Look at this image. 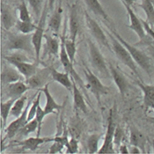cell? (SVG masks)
Segmentation results:
<instances>
[{
    "mask_svg": "<svg viewBox=\"0 0 154 154\" xmlns=\"http://www.w3.org/2000/svg\"><path fill=\"white\" fill-rule=\"evenodd\" d=\"M107 36L109 37L110 44L112 45V51L116 54V57L139 78L140 75H139V73L137 71V63L135 62V60L133 59V57H131V55L130 54V52L128 51V49L122 44V42L110 31H107Z\"/></svg>",
    "mask_w": 154,
    "mask_h": 154,
    "instance_id": "cell-1",
    "label": "cell"
},
{
    "mask_svg": "<svg viewBox=\"0 0 154 154\" xmlns=\"http://www.w3.org/2000/svg\"><path fill=\"white\" fill-rule=\"evenodd\" d=\"M5 48L8 51H25L30 55H35V51L32 41V35H10L7 37Z\"/></svg>",
    "mask_w": 154,
    "mask_h": 154,
    "instance_id": "cell-2",
    "label": "cell"
},
{
    "mask_svg": "<svg viewBox=\"0 0 154 154\" xmlns=\"http://www.w3.org/2000/svg\"><path fill=\"white\" fill-rule=\"evenodd\" d=\"M110 32L116 36L119 41L122 42V44L128 49V51L130 52L131 57H133V59L135 60V62L137 63V65L140 66V68H142L144 71H146L149 75H150V71H151V63H150V59L149 57L142 52L141 50H139L138 48L130 44L128 42H126L122 36L119 35L118 33L114 30L113 28H110Z\"/></svg>",
    "mask_w": 154,
    "mask_h": 154,
    "instance_id": "cell-3",
    "label": "cell"
},
{
    "mask_svg": "<svg viewBox=\"0 0 154 154\" xmlns=\"http://www.w3.org/2000/svg\"><path fill=\"white\" fill-rule=\"evenodd\" d=\"M48 8V1L45 3L43 11L42 13V16L37 24V28L35 31L32 34V41H33V45L35 48V60L36 63H40V57H41V49L42 45V40L44 39V31H45V24H46V19H47Z\"/></svg>",
    "mask_w": 154,
    "mask_h": 154,
    "instance_id": "cell-4",
    "label": "cell"
},
{
    "mask_svg": "<svg viewBox=\"0 0 154 154\" xmlns=\"http://www.w3.org/2000/svg\"><path fill=\"white\" fill-rule=\"evenodd\" d=\"M88 48H89V55L90 59L93 66L97 71L100 73V75L104 78H109L111 76V73L109 71V68L107 67V63L104 59L103 55L100 51L99 48L95 45V43L90 39L87 40Z\"/></svg>",
    "mask_w": 154,
    "mask_h": 154,
    "instance_id": "cell-5",
    "label": "cell"
},
{
    "mask_svg": "<svg viewBox=\"0 0 154 154\" xmlns=\"http://www.w3.org/2000/svg\"><path fill=\"white\" fill-rule=\"evenodd\" d=\"M84 73L85 76V79L87 82V86L90 92L94 94L97 102L100 104V99L103 95L108 94L109 87L103 85L102 82L99 79V78L94 75L88 68L84 70Z\"/></svg>",
    "mask_w": 154,
    "mask_h": 154,
    "instance_id": "cell-6",
    "label": "cell"
},
{
    "mask_svg": "<svg viewBox=\"0 0 154 154\" xmlns=\"http://www.w3.org/2000/svg\"><path fill=\"white\" fill-rule=\"evenodd\" d=\"M116 128V124L115 117H114V110L110 109L109 115L107 117V131H106V135H105V139H104L103 144L98 151V153H116V152L114 150V135H115Z\"/></svg>",
    "mask_w": 154,
    "mask_h": 154,
    "instance_id": "cell-7",
    "label": "cell"
},
{
    "mask_svg": "<svg viewBox=\"0 0 154 154\" xmlns=\"http://www.w3.org/2000/svg\"><path fill=\"white\" fill-rule=\"evenodd\" d=\"M85 23L86 26L91 33V35L94 36L95 40L103 47L107 48L108 50L112 51V48H111V44L109 40L107 39V35L104 34L103 29L100 27V26L96 22V20H94L87 12H85Z\"/></svg>",
    "mask_w": 154,
    "mask_h": 154,
    "instance_id": "cell-8",
    "label": "cell"
},
{
    "mask_svg": "<svg viewBox=\"0 0 154 154\" xmlns=\"http://www.w3.org/2000/svg\"><path fill=\"white\" fill-rule=\"evenodd\" d=\"M59 58L61 63L63 64V67L64 69V71H67L68 73H70L71 77L76 81V83H78L81 87L84 88V83L82 79H80L79 75L78 74V72L75 71L74 66H73V63L71 62L66 50L64 48V43H63V36L61 39V47H60V53H59Z\"/></svg>",
    "mask_w": 154,
    "mask_h": 154,
    "instance_id": "cell-9",
    "label": "cell"
},
{
    "mask_svg": "<svg viewBox=\"0 0 154 154\" xmlns=\"http://www.w3.org/2000/svg\"><path fill=\"white\" fill-rule=\"evenodd\" d=\"M30 105H31V102L28 101L26 103V107L23 111V113L21 114V116L17 117L14 121H12L7 127L5 128V133L6 134V137L5 138H12L27 123V114H28V109H29Z\"/></svg>",
    "mask_w": 154,
    "mask_h": 154,
    "instance_id": "cell-10",
    "label": "cell"
},
{
    "mask_svg": "<svg viewBox=\"0 0 154 154\" xmlns=\"http://www.w3.org/2000/svg\"><path fill=\"white\" fill-rule=\"evenodd\" d=\"M122 3L123 5V6L125 7L126 11L128 12L129 15V19H130V25L129 27L131 28V30H133L140 40H143L146 36V32L144 30L142 20H140L136 13L134 12V11L132 10L131 5H129L128 4H126L123 0H122Z\"/></svg>",
    "mask_w": 154,
    "mask_h": 154,
    "instance_id": "cell-11",
    "label": "cell"
},
{
    "mask_svg": "<svg viewBox=\"0 0 154 154\" xmlns=\"http://www.w3.org/2000/svg\"><path fill=\"white\" fill-rule=\"evenodd\" d=\"M51 69L52 68H44V69H38L35 73L30 77L29 79H26L25 83L30 89H37L42 88L48 82V78L51 75Z\"/></svg>",
    "mask_w": 154,
    "mask_h": 154,
    "instance_id": "cell-12",
    "label": "cell"
},
{
    "mask_svg": "<svg viewBox=\"0 0 154 154\" xmlns=\"http://www.w3.org/2000/svg\"><path fill=\"white\" fill-rule=\"evenodd\" d=\"M12 65V64H11ZM5 65L1 71V84L3 85H7L9 84L14 83L22 80L24 77L15 66Z\"/></svg>",
    "mask_w": 154,
    "mask_h": 154,
    "instance_id": "cell-13",
    "label": "cell"
},
{
    "mask_svg": "<svg viewBox=\"0 0 154 154\" xmlns=\"http://www.w3.org/2000/svg\"><path fill=\"white\" fill-rule=\"evenodd\" d=\"M109 71L111 73V77H112L114 82L116 85L122 97L124 98L125 94L128 92V89H129V84L127 81V79L118 69L114 67L112 64L109 66Z\"/></svg>",
    "mask_w": 154,
    "mask_h": 154,
    "instance_id": "cell-14",
    "label": "cell"
},
{
    "mask_svg": "<svg viewBox=\"0 0 154 154\" xmlns=\"http://www.w3.org/2000/svg\"><path fill=\"white\" fill-rule=\"evenodd\" d=\"M47 142H54V137H41L36 136L35 137H29L22 141H17L15 144L21 146L26 150L35 152L41 145Z\"/></svg>",
    "mask_w": 154,
    "mask_h": 154,
    "instance_id": "cell-15",
    "label": "cell"
},
{
    "mask_svg": "<svg viewBox=\"0 0 154 154\" xmlns=\"http://www.w3.org/2000/svg\"><path fill=\"white\" fill-rule=\"evenodd\" d=\"M48 85H49V83L46 84L42 88H41V91L43 93V94L45 96V99H46L45 106L43 107L46 116H48V115H50V114L55 113V112H58V111H60L62 109V106L59 105L55 100V99L53 98V96L50 94L49 88H48Z\"/></svg>",
    "mask_w": 154,
    "mask_h": 154,
    "instance_id": "cell-16",
    "label": "cell"
},
{
    "mask_svg": "<svg viewBox=\"0 0 154 154\" xmlns=\"http://www.w3.org/2000/svg\"><path fill=\"white\" fill-rule=\"evenodd\" d=\"M28 89H30V88L27 86L26 84L24 83L22 80L5 85V93L9 99L17 100L18 98L25 94V93Z\"/></svg>",
    "mask_w": 154,
    "mask_h": 154,
    "instance_id": "cell-17",
    "label": "cell"
},
{
    "mask_svg": "<svg viewBox=\"0 0 154 154\" xmlns=\"http://www.w3.org/2000/svg\"><path fill=\"white\" fill-rule=\"evenodd\" d=\"M137 85L142 90L143 94V107L145 110L154 107V85H146L141 81H137Z\"/></svg>",
    "mask_w": 154,
    "mask_h": 154,
    "instance_id": "cell-18",
    "label": "cell"
},
{
    "mask_svg": "<svg viewBox=\"0 0 154 154\" xmlns=\"http://www.w3.org/2000/svg\"><path fill=\"white\" fill-rule=\"evenodd\" d=\"M72 79V78H71ZM72 95H73V105L76 110H80L85 114L87 113V106L83 94H81V91L79 89L76 81L72 79Z\"/></svg>",
    "mask_w": 154,
    "mask_h": 154,
    "instance_id": "cell-19",
    "label": "cell"
},
{
    "mask_svg": "<svg viewBox=\"0 0 154 154\" xmlns=\"http://www.w3.org/2000/svg\"><path fill=\"white\" fill-rule=\"evenodd\" d=\"M130 142L131 145L138 147L142 151V153H145L146 137L141 131L134 126H131L130 129Z\"/></svg>",
    "mask_w": 154,
    "mask_h": 154,
    "instance_id": "cell-20",
    "label": "cell"
},
{
    "mask_svg": "<svg viewBox=\"0 0 154 154\" xmlns=\"http://www.w3.org/2000/svg\"><path fill=\"white\" fill-rule=\"evenodd\" d=\"M51 78L54 81L57 82L61 85H63L64 88H66L69 91H72V79H71L70 73L67 71L65 72H60L56 69H51Z\"/></svg>",
    "mask_w": 154,
    "mask_h": 154,
    "instance_id": "cell-21",
    "label": "cell"
},
{
    "mask_svg": "<svg viewBox=\"0 0 154 154\" xmlns=\"http://www.w3.org/2000/svg\"><path fill=\"white\" fill-rule=\"evenodd\" d=\"M69 24H70V39L76 42L80 26H79V16H78V12H77L75 5L71 6V10H70Z\"/></svg>",
    "mask_w": 154,
    "mask_h": 154,
    "instance_id": "cell-22",
    "label": "cell"
},
{
    "mask_svg": "<svg viewBox=\"0 0 154 154\" xmlns=\"http://www.w3.org/2000/svg\"><path fill=\"white\" fill-rule=\"evenodd\" d=\"M12 65L17 68V70L22 74L25 79H27L30 77H32L38 70V63H32L29 62H22V63H15Z\"/></svg>",
    "mask_w": 154,
    "mask_h": 154,
    "instance_id": "cell-23",
    "label": "cell"
},
{
    "mask_svg": "<svg viewBox=\"0 0 154 154\" xmlns=\"http://www.w3.org/2000/svg\"><path fill=\"white\" fill-rule=\"evenodd\" d=\"M17 21L12 15L11 9L5 5H1V24L4 29L10 30Z\"/></svg>",
    "mask_w": 154,
    "mask_h": 154,
    "instance_id": "cell-24",
    "label": "cell"
},
{
    "mask_svg": "<svg viewBox=\"0 0 154 154\" xmlns=\"http://www.w3.org/2000/svg\"><path fill=\"white\" fill-rule=\"evenodd\" d=\"M85 3L87 8L93 13L100 17L104 20L109 21V17L99 0H85Z\"/></svg>",
    "mask_w": 154,
    "mask_h": 154,
    "instance_id": "cell-25",
    "label": "cell"
},
{
    "mask_svg": "<svg viewBox=\"0 0 154 154\" xmlns=\"http://www.w3.org/2000/svg\"><path fill=\"white\" fill-rule=\"evenodd\" d=\"M44 39L46 41V53L49 56L57 57L59 56L61 43L58 40L50 35H44Z\"/></svg>",
    "mask_w": 154,
    "mask_h": 154,
    "instance_id": "cell-26",
    "label": "cell"
},
{
    "mask_svg": "<svg viewBox=\"0 0 154 154\" xmlns=\"http://www.w3.org/2000/svg\"><path fill=\"white\" fill-rule=\"evenodd\" d=\"M16 100L15 99H9L5 101H1L0 104V115L2 120V127L5 128V125L7 123V120L9 116L11 115V110L13 106V103Z\"/></svg>",
    "mask_w": 154,
    "mask_h": 154,
    "instance_id": "cell-27",
    "label": "cell"
},
{
    "mask_svg": "<svg viewBox=\"0 0 154 154\" xmlns=\"http://www.w3.org/2000/svg\"><path fill=\"white\" fill-rule=\"evenodd\" d=\"M139 6L143 9L146 16V21L154 29V6L151 0H142Z\"/></svg>",
    "mask_w": 154,
    "mask_h": 154,
    "instance_id": "cell-28",
    "label": "cell"
},
{
    "mask_svg": "<svg viewBox=\"0 0 154 154\" xmlns=\"http://www.w3.org/2000/svg\"><path fill=\"white\" fill-rule=\"evenodd\" d=\"M26 100H27V97L25 94L22 95L20 98H18L13 103L10 116H12V117H14V118H17V117L20 116L21 114L23 113V111L25 110V108H26Z\"/></svg>",
    "mask_w": 154,
    "mask_h": 154,
    "instance_id": "cell-29",
    "label": "cell"
},
{
    "mask_svg": "<svg viewBox=\"0 0 154 154\" xmlns=\"http://www.w3.org/2000/svg\"><path fill=\"white\" fill-rule=\"evenodd\" d=\"M15 27L20 34L30 35L35 31V29L37 28V25L34 23L33 21H22L19 20L15 24Z\"/></svg>",
    "mask_w": 154,
    "mask_h": 154,
    "instance_id": "cell-30",
    "label": "cell"
},
{
    "mask_svg": "<svg viewBox=\"0 0 154 154\" xmlns=\"http://www.w3.org/2000/svg\"><path fill=\"white\" fill-rule=\"evenodd\" d=\"M62 22V14L59 10H57L50 17L48 21V27L54 34H58Z\"/></svg>",
    "mask_w": 154,
    "mask_h": 154,
    "instance_id": "cell-31",
    "label": "cell"
},
{
    "mask_svg": "<svg viewBox=\"0 0 154 154\" xmlns=\"http://www.w3.org/2000/svg\"><path fill=\"white\" fill-rule=\"evenodd\" d=\"M100 138V135H97V134H93V135L89 136V137L87 138V141H86L88 153H98V151L100 150V148H99Z\"/></svg>",
    "mask_w": 154,
    "mask_h": 154,
    "instance_id": "cell-32",
    "label": "cell"
},
{
    "mask_svg": "<svg viewBox=\"0 0 154 154\" xmlns=\"http://www.w3.org/2000/svg\"><path fill=\"white\" fill-rule=\"evenodd\" d=\"M38 128H39V123L37 122V120L35 118L27 122V123L24 126L23 128L19 131V135H20L21 137H26L28 136L29 134L31 133H34V132H37L38 131Z\"/></svg>",
    "mask_w": 154,
    "mask_h": 154,
    "instance_id": "cell-33",
    "label": "cell"
},
{
    "mask_svg": "<svg viewBox=\"0 0 154 154\" xmlns=\"http://www.w3.org/2000/svg\"><path fill=\"white\" fill-rule=\"evenodd\" d=\"M4 59L9 64H13L15 63H22V62H29V58L20 51H16L9 56H5Z\"/></svg>",
    "mask_w": 154,
    "mask_h": 154,
    "instance_id": "cell-34",
    "label": "cell"
},
{
    "mask_svg": "<svg viewBox=\"0 0 154 154\" xmlns=\"http://www.w3.org/2000/svg\"><path fill=\"white\" fill-rule=\"evenodd\" d=\"M18 17L19 20L22 21H32L30 12L25 0H20V4L18 6Z\"/></svg>",
    "mask_w": 154,
    "mask_h": 154,
    "instance_id": "cell-35",
    "label": "cell"
},
{
    "mask_svg": "<svg viewBox=\"0 0 154 154\" xmlns=\"http://www.w3.org/2000/svg\"><path fill=\"white\" fill-rule=\"evenodd\" d=\"M63 43H64L65 50H66L70 59H71L72 63H74L75 56H76V51H77L76 42L72 41L71 39H65V37L63 36Z\"/></svg>",
    "mask_w": 154,
    "mask_h": 154,
    "instance_id": "cell-36",
    "label": "cell"
},
{
    "mask_svg": "<svg viewBox=\"0 0 154 154\" xmlns=\"http://www.w3.org/2000/svg\"><path fill=\"white\" fill-rule=\"evenodd\" d=\"M42 91H40L38 93V94L36 96V98L35 99V100L31 103L29 109H28V114H27V122L33 120V119L35 118L36 112H37V109L38 107L40 106V100H41V94H42Z\"/></svg>",
    "mask_w": 154,
    "mask_h": 154,
    "instance_id": "cell-37",
    "label": "cell"
},
{
    "mask_svg": "<svg viewBox=\"0 0 154 154\" xmlns=\"http://www.w3.org/2000/svg\"><path fill=\"white\" fill-rule=\"evenodd\" d=\"M28 3H29V5L30 7L32 8V11L35 14V17L36 20H40L41 16H42V13L43 9L42 8V2L43 0H27Z\"/></svg>",
    "mask_w": 154,
    "mask_h": 154,
    "instance_id": "cell-38",
    "label": "cell"
},
{
    "mask_svg": "<svg viewBox=\"0 0 154 154\" xmlns=\"http://www.w3.org/2000/svg\"><path fill=\"white\" fill-rule=\"evenodd\" d=\"M66 149H67L66 153H78L79 152V140H78V138L71 137L67 146H66Z\"/></svg>",
    "mask_w": 154,
    "mask_h": 154,
    "instance_id": "cell-39",
    "label": "cell"
},
{
    "mask_svg": "<svg viewBox=\"0 0 154 154\" xmlns=\"http://www.w3.org/2000/svg\"><path fill=\"white\" fill-rule=\"evenodd\" d=\"M123 137H124L123 130L119 125H116V131H115V135H114V144L120 146V144L122 143Z\"/></svg>",
    "mask_w": 154,
    "mask_h": 154,
    "instance_id": "cell-40",
    "label": "cell"
},
{
    "mask_svg": "<svg viewBox=\"0 0 154 154\" xmlns=\"http://www.w3.org/2000/svg\"><path fill=\"white\" fill-rule=\"evenodd\" d=\"M63 148H66L64 144H63V143H61L59 142H56V141H54L53 143H52V145H51V146H50V148H49L48 153H50V154L59 153V152H61L63 151Z\"/></svg>",
    "mask_w": 154,
    "mask_h": 154,
    "instance_id": "cell-41",
    "label": "cell"
},
{
    "mask_svg": "<svg viewBox=\"0 0 154 154\" xmlns=\"http://www.w3.org/2000/svg\"><path fill=\"white\" fill-rule=\"evenodd\" d=\"M143 25V27H144V30L146 32V34L149 36L152 37V39L154 41V29L152 28V26L147 23V21H144V20H142Z\"/></svg>",
    "mask_w": 154,
    "mask_h": 154,
    "instance_id": "cell-42",
    "label": "cell"
},
{
    "mask_svg": "<svg viewBox=\"0 0 154 154\" xmlns=\"http://www.w3.org/2000/svg\"><path fill=\"white\" fill-rule=\"evenodd\" d=\"M119 152L121 154H128L130 153V151H129V149H128L126 144L121 143L120 146H119Z\"/></svg>",
    "mask_w": 154,
    "mask_h": 154,
    "instance_id": "cell-43",
    "label": "cell"
},
{
    "mask_svg": "<svg viewBox=\"0 0 154 154\" xmlns=\"http://www.w3.org/2000/svg\"><path fill=\"white\" fill-rule=\"evenodd\" d=\"M131 150L130 151V153L132 154H139V153H142V151L138 148V147H137V146H135V145H131Z\"/></svg>",
    "mask_w": 154,
    "mask_h": 154,
    "instance_id": "cell-44",
    "label": "cell"
},
{
    "mask_svg": "<svg viewBox=\"0 0 154 154\" xmlns=\"http://www.w3.org/2000/svg\"><path fill=\"white\" fill-rule=\"evenodd\" d=\"M48 8H49V10H53L54 5H55V0H48Z\"/></svg>",
    "mask_w": 154,
    "mask_h": 154,
    "instance_id": "cell-45",
    "label": "cell"
},
{
    "mask_svg": "<svg viewBox=\"0 0 154 154\" xmlns=\"http://www.w3.org/2000/svg\"><path fill=\"white\" fill-rule=\"evenodd\" d=\"M123 1H124L126 4H128L129 5H131V6L133 5V3L135 2V0H123Z\"/></svg>",
    "mask_w": 154,
    "mask_h": 154,
    "instance_id": "cell-46",
    "label": "cell"
},
{
    "mask_svg": "<svg viewBox=\"0 0 154 154\" xmlns=\"http://www.w3.org/2000/svg\"><path fill=\"white\" fill-rule=\"evenodd\" d=\"M152 1V5H153V6H154V0H151Z\"/></svg>",
    "mask_w": 154,
    "mask_h": 154,
    "instance_id": "cell-47",
    "label": "cell"
},
{
    "mask_svg": "<svg viewBox=\"0 0 154 154\" xmlns=\"http://www.w3.org/2000/svg\"><path fill=\"white\" fill-rule=\"evenodd\" d=\"M153 148H154V143H153Z\"/></svg>",
    "mask_w": 154,
    "mask_h": 154,
    "instance_id": "cell-48",
    "label": "cell"
},
{
    "mask_svg": "<svg viewBox=\"0 0 154 154\" xmlns=\"http://www.w3.org/2000/svg\"><path fill=\"white\" fill-rule=\"evenodd\" d=\"M152 109H153V110H154V107H153V108H152Z\"/></svg>",
    "mask_w": 154,
    "mask_h": 154,
    "instance_id": "cell-49",
    "label": "cell"
}]
</instances>
